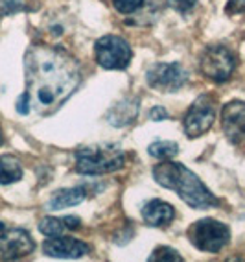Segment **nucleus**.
<instances>
[{
    "instance_id": "nucleus-17",
    "label": "nucleus",
    "mask_w": 245,
    "mask_h": 262,
    "mask_svg": "<svg viewBox=\"0 0 245 262\" xmlns=\"http://www.w3.org/2000/svg\"><path fill=\"white\" fill-rule=\"evenodd\" d=\"M150 260H166V262L175 260V262H181V260H183V257H181L175 249L168 248V246H160V248H157L155 251H153V255L150 257Z\"/></svg>"
},
{
    "instance_id": "nucleus-19",
    "label": "nucleus",
    "mask_w": 245,
    "mask_h": 262,
    "mask_svg": "<svg viewBox=\"0 0 245 262\" xmlns=\"http://www.w3.org/2000/svg\"><path fill=\"white\" fill-rule=\"evenodd\" d=\"M195 2L198 0H170V6H174L175 10L181 11V13H188L195 8Z\"/></svg>"
},
{
    "instance_id": "nucleus-11",
    "label": "nucleus",
    "mask_w": 245,
    "mask_h": 262,
    "mask_svg": "<svg viewBox=\"0 0 245 262\" xmlns=\"http://www.w3.org/2000/svg\"><path fill=\"white\" fill-rule=\"evenodd\" d=\"M89 246L81 240L76 238H65V236H50L43 244V251L48 257L56 258H80L89 253Z\"/></svg>"
},
{
    "instance_id": "nucleus-7",
    "label": "nucleus",
    "mask_w": 245,
    "mask_h": 262,
    "mask_svg": "<svg viewBox=\"0 0 245 262\" xmlns=\"http://www.w3.org/2000/svg\"><path fill=\"white\" fill-rule=\"evenodd\" d=\"M216 120V107L212 96H199L184 115V131L190 139L205 135Z\"/></svg>"
},
{
    "instance_id": "nucleus-20",
    "label": "nucleus",
    "mask_w": 245,
    "mask_h": 262,
    "mask_svg": "<svg viewBox=\"0 0 245 262\" xmlns=\"http://www.w3.org/2000/svg\"><path fill=\"white\" fill-rule=\"evenodd\" d=\"M225 11L229 15H238V13H245V0H229Z\"/></svg>"
},
{
    "instance_id": "nucleus-13",
    "label": "nucleus",
    "mask_w": 245,
    "mask_h": 262,
    "mask_svg": "<svg viewBox=\"0 0 245 262\" xmlns=\"http://www.w3.org/2000/svg\"><path fill=\"white\" fill-rule=\"evenodd\" d=\"M81 227V220L78 216H63V218H54L48 216L39 222V231L46 236H63L68 231H76Z\"/></svg>"
},
{
    "instance_id": "nucleus-21",
    "label": "nucleus",
    "mask_w": 245,
    "mask_h": 262,
    "mask_svg": "<svg viewBox=\"0 0 245 262\" xmlns=\"http://www.w3.org/2000/svg\"><path fill=\"white\" fill-rule=\"evenodd\" d=\"M150 118L155 122H162L168 118V111H166L164 107H160V105H157V107H153L150 111Z\"/></svg>"
},
{
    "instance_id": "nucleus-10",
    "label": "nucleus",
    "mask_w": 245,
    "mask_h": 262,
    "mask_svg": "<svg viewBox=\"0 0 245 262\" xmlns=\"http://www.w3.org/2000/svg\"><path fill=\"white\" fill-rule=\"evenodd\" d=\"M222 126L227 139L232 144L243 141L245 137V102L232 100L222 109Z\"/></svg>"
},
{
    "instance_id": "nucleus-12",
    "label": "nucleus",
    "mask_w": 245,
    "mask_h": 262,
    "mask_svg": "<svg viewBox=\"0 0 245 262\" xmlns=\"http://www.w3.org/2000/svg\"><path fill=\"white\" fill-rule=\"evenodd\" d=\"M142 218L151 227H166L175 218V209L162 200H151L142 207Z\"/></svg>"
},
{
    "instance_id": "nucleus-22",
    "label": "nucleus",
    "mask_w": 245,
    "mask_h": 262,
    "mask_svg": "<svg viewBox=\"0 0 245 262\" xmlns=\"http://www.w3.org/2000/svg\"><path fill=\"white\" fill-rule=\"evenodd\" d=\"M30 109H32V105H30V98H28V94L24 93L19 98V102H17V111H19L20 115H28Z\"/></svg>"
},
{
    "instance_id": "nucleus-23",
    "label": "nucleus",
    "mask_w": 245,
    "mask_h": 262,
    "mask_svg": "<svg viewBox=\"0 0 245 262\" xmlns=\"http://www.w3.org/2000/svg\"><path fill=\"white\" fill-rule=\"evenodd\" d=\"M0 144H2V131H0Z\"/></svg>"
},
{
    "instance_id": "nucleus-15",
    "label": "nucleus",
    "mask_w": 245,
    "mask_h": 262,
    "mask_svg": "<svg viewBox=\"0 0 245 262\" xmlns=\"http://www.w3.org/2000/svg\"><path fill=\"white\" fill-rule=\"evenodd\" d=\"M22 178V166L20 161L13 155H0V183L10 185Z\"/></svg>"
},
{
    "instance_id": "nucleus-16",
    "label": "nucleus",
    "mask_w": 245,
    "mask_h": 262,
    "mask_svg": "<svg viewBox=\"0 0 245 262\" xmlns=\"http://www.w3.org/2000/svg\"><path fill=\"white\" fill-rule=\"evenodd\" d=\"M148 154L160 161H168V159H174L175 155L179 154V146L172 141H157L153 144H150Z\"/></svg>"
},
{
    "instance_id": "nucleus-5",
    "label": "nucleus",
    "mask_w": 245,
    "mask_h": 262,
    "mask_svg": "<svg viewBox=\"0 0 245 262\" xmlns=\"http://www.w3.org/2000/svg\"><path fill=\"white\" fill-rule=\"evenodd\" d=\"M199 67L201 72L207 76L208 80L216 81V83H223L232 76L236 69V56L234 52L229 50L227 47L222 45H214L208 47L207 50L201 54L199 59Z\"/></svg>"
},
{
    "instance_id": "nucleus-14",
    "label": "nucleus",
    "mask_w": 245,
    "mask_h": 262,
    "mask_svg": "<svg viewBox=\"0 0 245 262\" xmlns=\"http://www.w3.org/2000/svg\"><path fill=\"white\" fill-rule=\"evenodd\" d=\"M87 198V190L83 187H74V188H65V190H57L54 198L50 200L48 207L52 211H61L66 207H74L81 203Z\"/></svg>"
},
{
    "instance_id": "nucleus-6",
    "label": "nucleus",
    "mask_w": 245,
    "mask_h": 262,
    "mask_svg": "<svg viewBox=\"0 0 245 262\" xmlns=\"http://www.w3.org/2000/svg\"><path fill=\"white\" fill-rule=\"evenodd\" d=\"M131 56L133 52L128 41L118 35H105L96 42V61L109 71L126 69L131 61Z\"/></svg>"
},
{
    "instance_id": "nucleus-3",
    "label": "nucleus",
    "mask_w": 245,
    "mask_h": 262,
    "mask_svg": "<svg viewBox=\"0 0 245 262\" xmlns=\"http://www.w3.org/2000/svg\"><path fill=\"white\" fill-rule=\"evenodd\" d=\"M126 163L124 151L113 144L89 146L76 151V170L83 176H102L116 172Z\"/></svg>"
},
{
    "instance_id": "nucleus-4",
    "label": "nucleus",
    "mask_w": 245,
    "mask_h": 262,
    "mask_svg": "<svg viewBox=\"0 0 245 262\" xmlns=\"http://www.w3.org/2000/svg\"><path fill=\"white\" fill-rule=\"evenodd\" d=\"M190 242L201 251L217 253L231 242V229L225 224L212 218L199 220L188 229Z\"/></svg>"
},
{
    "instance_id": "nucleus-18",
    "label": "nucleus",
    "mask_w": 245,
    "mask_h": 262,
    "mask_svg": "<svg viewBox=\"0 0 245 262\" xmlns=\"http://www.w3.org/2000/svg\"><path fill=\"white\" fill-rule=\"evenodd\" d=\"M113 4L120 13L128 15L133 13V11H137L144 4V0H113Z\"/></svg>"
},
{
    "instance_id": "nucleus-1",
    "label": "nucleus",
    "mask_w": 245,
    "mask_h": 262,
    "mask_svg": "<svg viewBox=\"0 0 245 262\" xmlns=\"http://www.w3.org/2000/svg\"><path fill=\"white\" fill-rule=\"evenodd\" d=\"M24 67L30 105L41 115L57 111L81 83L80 63L61 48L33 45Z\"/></svg>"
},
{
    "instance_id": "nucleus-2",
    "label": "nucleus",
    "mask_w": 245,
    "mask_h": 262,
    "mask_svg": "<svg viewBox=\"0 0 245 262\" xmlns=\"http://www.w3.org/2000/svg\"><path fill=\"white\" fill-rule=\"evenodd\" d=\"M153 178L159 185L174 190L192 209H210L219 205L217 198L203 185L201 179L181 163L168 159L157 164L153 168Z\"/></svg>"
},
{
    "instance_id": "nucleus-9",
    "label": "nucleus",
    "mask_w": 245,
    "mask_h": 262,
    "mask_svg": "<svg viewBox=\"0 0 245 262\" xmlns=\"http://www.w3.org/2000/svg\"><path fill=\"white\" fill-rule=\"evenodd\" d=\"M35 249L32 236L24 229L17 227H4L0 224V255L6 260L26 257Z\"/></svg>"
},
{
    "instance_id": "nucleus-8",
    "label": "nucleus",
    "mask_w": 245,
    "mask_h": 262,
    "mask_svg": "<svg viewBox=\"0 0 245 262\" xmlns=\"http://www.w3.org/2000/svg\"><path fill=\"white\" fill-rule=\"evenodd\" d=\"M146 80L153 89L162 93H174L186 83L188 72L186 69H183L181 63H157L148 71Z\"/></svg>"
}]
</instances>
